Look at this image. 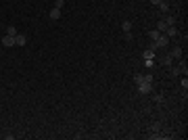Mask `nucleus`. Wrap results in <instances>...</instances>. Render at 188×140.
<instances>
[{
	"mask_svg": "<svg viewBox=\"0 0 188 140\" xmlns=\"http://www.w3.org/2000/svg\"><path fill=\"white\" fill-rule=\"evenodd\" d=\"M7 34L8 36H17V29H15L13 25H8V27H7Z\"/></svg>",
	"mask_w": 188,
	"mask_h": 140,
	"instance_id": "obj_13",
	"label": "nucleus"
},
{
	"mask_svg": "<svg viewBox=\"0 0 188 140\" xmlns=\"http://www.w3.org/2000/svg\"><path fill=\"white\" fill-rule=\"evenodd\" d=\"M165 23H167V25H176V17H167Z\"/></svg>",
	"mask_w": 188,
	"mask_h": 140,
	"instance_id": "obj_15",
	"label": "nucleus"
},
{
	"mask_svg": "<svg viewBox=\"0 0 188 140\" xmlns=\"http://www.w3.org/2000/svg\"><path fill=\"white\" fill-rule=\"evenodd\" d=\"M138 92L140 94H151V92H153V82H140Z\"/></svg>",
	"mask_w": 188,
	"mask_h": 140,
	"instance_id": "obj_1",
	"label": "nucleus"
},
{
	"mask_svg": "<svg viewBox=\"0 0 188 140\" xmlns=\"http://www.w3.org/2000/svg\"><path fill=\"white\" fill-rule=\"evenodd\" d=\"M159 2L161 0H151V4H157V7H159Z\"/></svg>",
	"mask_w": 188,
	"mask_h": 140,
	"instance_id": "obj_21",
	"label": "nucleus"
},
{
	"mask_svg": "<svg viewBox=\"0 0 188 140\" xmlns=\"http://www.w3.org/2000/svg\"><path fill=\"white\" fill-rule=\"evenodd\" d=\"M140 82H144V75L142 73H136L134 75V84H140Z\"/></svg>",
	"mask_w": 188,
	"mask_h": 140,
	"instance_id": "obj_12",
	"label": "nucleus"
},
{
	"mask_svg": "<svg viewBox=\"0 0 188 140\" xmlns=\"http://www.w3.org/2000/svg\"><path fill=\"white\" fill-rule=\"evenodd\" d=\"M2 46H7V48H11V46H15V36H4L2 38Z\"/></svg>",
	"mask_w": 188,
	"mask_h": 140,
	"instance_id": "obj_5",
	"label": "nucleus"
},
{
	"mask_svg": "<svg viewBox=\"0 0 188 140\" xmlns=\"http://www.w3.org/2000/svg\"><path fill=\"white\" fill-rule=\"evenodd\" d=\"M159 11H161V13H167V11H169V2L161 0V2H159Z\"/></svg>",
	"mask_w": 188,
	"mask_h": 140,
	"instance_id": "obj_8",
	"label": "nucleus"
},
{
	"mask_svg": "<svg viewBox=\"0 0 188 140\" xmlns=\"http://www.w3.org/2000/svg\"><path fill=\"white\" fill-rule=\"evenodd\" d=\"M148 36H151V40H157V38H159V36H161V31H157V29H155V31H151V34H148Z\"/></svg>",
	"mask_w": 188,
	"mask_h": 140,
	"instance_id": "obj_14",
	"label": "nucleus"
},
{
	"mask_svg": "<svg viewBox=\"0 0 188 140\" xmlns=\"http://www.w3.org/2000/svg\"><path fill=\"white\" fill-rule=\"evenodd\" d=\"M180 86H182V88H184V90H186V88H188V80H186V75L182 77V82H180Z\"/></svg>",
	"mask_w": 188,
	"mask_h": 140,
	"instance_id": "obj_16",
	"label": "nucleus"
},
{
	"mask_svg": "<svg viewBox=\"0 0 188 140\" xmlns=\"http://www.w3.org/2000/svg\"><path fill=\"white\" fill-rule=\"evenodd\" d=\"M153 42H155V46H157V48H165L167 44H169V38H167L165 34H161L157 40H153Z\"/></svg>",
	"mask_w": 188,
	"mask_h": 140,
	"instance_id": "obj_2",
	"label": "nucleus"
},
{
	"mask_svg": "<svg viewBox=\"0 0 188 140\" xmlns=\"http://www.w3.org/2000/svg\"><path fill=\"white\" fill-rule=\"evenodd\" d=\"M153 65H155L153 61H144V67H148V69H153Z\"/></svg>",
	"mask_w": 188,
	"mask_h": 140,
	"instance_id": "obj_19",
	"label": "nucleus"
},
{
	"mask_svg": "<svg viewBox=\"0 0 188 140\" xmlns=\"http://www.w3.org/2000/svg\"><path fill=\"white\" fill-rule=\"evenodd\" d=\"M161 65H163V67H171V63H174V56L169 55V52H167V55H163L161 56V61H159Z\"/></svg>",
	"mask_w": 188,
	"mask_h": 140,
	"instance_id": "obj_3",
	"label": "nucleus"
},
{
	"mask_svg": "<svg viewBox=\"0 0 188 140\" xmlns=\"http://www.w3.org/2000/svg\"><path fill=\"white\" fill-rule=\"evenodd\" d=\"M142 56H144V61H153L155 52H153V50H144V55H142Z\"/></svg>",
	"mask_w": 188,
	"mask_h": 140,
	"instance_id": "obj_10",
	"label": "nucleus"
},
{
	"mask_svg": "<svg viewBox=\"0 0 188 140\" xmlns=\"http://www.w3.org/2000/svg\"><path fill=\"white\" fill-rule=\"evenodd\" d=\"M171 73H174V75H180L182 71H180V67H174V69H171Z\"/></svg>",
	"mask_w": 188,
	"mask_h": 140,
	"instance_id": "obj_20",
	"label": "nucleus"
},
{
	"mask_svg": "<svg viewBox=\"0 0 188 140\" xmlns=\"http://www.w3.org/2000/svg\"><path fill=\"white\" fill-rule=\"evenodd\" d=\"M63 4H65V0H56V2H55V8H63Z\"/></svg>",
	"mask_w": 188,
	"mask_h": 140,
	"instance_id": "obj_17",
	"label": "nucleus"
},
{
	"mask_svg": "<svg viewBox=\"0 0 188 140\" xmlns=\"http://www.w3.org/2000/svg\"><path fill=\"white\" fill-rule=\"evenodd\" d=\"M121 29H123L125 34H130V31H132V21H123L121 23Z\"/></svg>",
	"mask_w": 188,
	"mask_h": 140,
	"instance_id": "obj_9",
	"label": "nucleus"
},
{
	"mask_svg": "<svg viewBox=\"0 0 188 140\" xmlns=\"http://www.w3.org/2000/svg\"><path fill=\"white\" fill-rule=\"evenodd\" d=\"M25 44H27L25 34H17V36H15V46H25Z\"/></svg>",
	"mask_w": 188,
	"mask_h": 140,
	"instance_id": "obj_4",
	"label": "nucleus"
},
{
	"mask_svg": "<svg viewBox=\"0 0 188 140\" xmlns=\"http://www.w3.org/2000/svg\"><path fill=\"white\" fill-rule=\"evenodd\" d=\"M169 55L174 56V59H182V48H180V46H174V48H171V52H169Z\"/></svg>",
	"mask_w": 188,
	"mask_h": 140,
	"instance_id": "obj_7",
	"label": "nucleus"
},
{
	"mask_svg": "<svg viewBox=\"0 0 188 140\" xmlns=\"http://www.w3.org/2000/svg\"><path fill=\"white\" fill-rule=\"evenodd\" d=\"M48 17L52 19V21H56V19H61V8H50Z\"/></svg>",
	"mask_w": 188,
	"mask_h": 140,
	"instance_id": "obj_6",
	"label": "nucleus"
},
{
	"mask_svg": "<svg viewBox=\"0 0 188 140\" xmlns=\"http://www.w3.org/2000/svg\"><path fill=\"white\" fill-rule=\"evenodd\" d=\"M165 29H167V23L165 21H159V23H157V31H161V34H163Z\"/></svg>",
	"mask_w": 188,
	"mask_h": 140,
	"instance_id": "obj_11",
	"label": "nucleus"
},
{
	"mask_svg": "<svg viewBox=\"0 0 188 140\" xmlns=\"http://www.w3.org/2000/svg\"><path fill=\"white\" fill-rule=\"evenodd\" d=\"M144 82H153V73H146V75H144Z\"/></svg>",
	"mask_w": 188,
	"mask_h": 140,
	"instance_id": "obj_18",
	"label": "nucleus"
}]
</instances>
